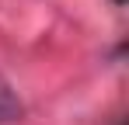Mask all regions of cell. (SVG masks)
Segmentation results:
<instances>
[{"instance_id": "obj_1", "label": "cell", "mask_w": 129, "mask_h": 125, "mask_svg": "<svg viewBox=\"0 0 129 125\" xmlns=\"http://www.w3.org/2000/svg\"><path fill=\"white\" fill-rule=\"evenodd\" d=\"M21 115H24V108H21V101H18V94H14V87L0 77V125L18 122Z\"/></svg>"}]
</instances>
